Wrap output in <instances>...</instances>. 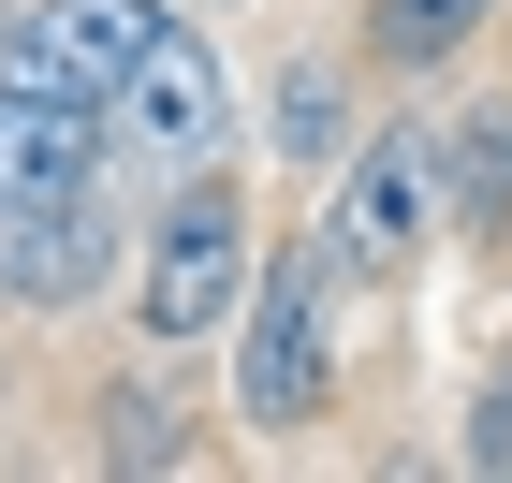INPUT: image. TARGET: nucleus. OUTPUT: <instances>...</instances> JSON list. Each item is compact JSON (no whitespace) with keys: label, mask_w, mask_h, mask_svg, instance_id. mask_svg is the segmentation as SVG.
<instances>
[{"label":"nucleus","mask_w":512,"mask_h":483,"mask_svg":"<svg viewBox=\"0 0 512 483\" xmlns=\"http://www.w3.org/2000/svg\"><path fill=\"white\" fill-rule=\"evenodd\" d=\"M337 249L293 235L249 264V308H235V425L249 440H308L322 410H337Z\"/></svg>","instance_id":"1"},{"label":"nucleus","mask_w":512,"mask_h":483,"mask_svg":"<svg viewBox=\"0 0 512 483\" xmlns=\"http://www.w3.org/2000/svg\"><path fill=\"white\" fill-rule=\"evenodd\" d=\"M249 264H264V235H249V191L220 176V161H191V176L161 191V220L132 235V322H147L161 352H191V337H235Z\"/></svg>","instance_id":"2"},{"label":"nucleus","mask_w":512,"mask_h":483,"mask_svg":"<svg viewBox=\"0 0 512 483\" xmlns=\"http://www.w3.org/2000/svg\"><path fill=\"white\" fill-rule=\"evenodd\" d=\"M425 220H454V205H439V132L381 118L366 147H337V176H322V249H337V279H395V264L425 249Z\"/></svg>","instance_id":"3"},{"label":"nucleus","mask_w":512,"mask_h":483,"mask_svg":"<svg viewBox=\"0 0 512 483\" xmlns=\"http://www.w3.org/2000/svg\"><path fill=\"white\" fill-rule=\"evenodd\" d=\"M103 132H118V161L132 176H191V161H220L235 147V74L205 59V30L176 15V30L132 59L118 88H103Z\"/></svg>","instance_id":"4"},{"label":"nucleus","mask_w":512,"mask_h":483,"mask_svg":"<svg viewBox=\"0 0 512 483\" xmlns=\"http://www.w3.org/2000/svg\"><path fill=\"white\" fill-rule=\"evenodd\" d=\"M118 176V132H103V103L59 74H30V59H0V220H44V205H74Z\"/></svg>","instance_id":"5"},{"label":"nucleus","mask_w":512,"mask_h":483,"mask_svg":"<svg viewBox=\"0 0 512 483\" xmlns=\"http://www.w3.org/2000/svg\"><path fill=\"white\" fill-rule=\"evenodd\" d=\"M176 15H191V0H30L0 59H30V74H59V88H88V103H103V88H118L132 59L176 30Z\"/></svg>","instance_id":"6"},{"label":"nucleus","mask_w":512,"mask_h":483,"mask_svg":"<svg viewBox=\"0 0 512 483\" xmlns=\"http://www.w3.org/2000/svg\"><path fill=\"white\" fill-rule=\"evenodd\" d=\"M118 279V191H74L44 220H0V308H88Z\"/></svg>","instance_id":"7"},{"label":"nucleus","mask_w":512,"mask_h":483,"mask_svg":"<svg viewBox=\"0 0 512 483\" xmlns=\"http://www.w3.org/2000/svg\"><path fill=\"white\" fill-rule=\"evenodd\" d=\"M439 205H454L469 235H512V103H498V118H469L454 147H439Z\"/></svg>","instance_id":"8"},{"label":"nucleus","mask_w":512,"mask_h":483,"mask_svg":"<svg viewBox=\"0 0 512 483\" xmlns=\"http://www.w3.org/2000/svg\"><path fill=\"white\" fill-rule=\"evenodd\" d=\"M483 15H498V0H366V44H381L395 74H425V59L483 44Z\"/></svg>","instance_id":"9"},{"label":"nucleus","mask_w":512,"mask_h":483,"mask_svg":"<svg viewBox=\"0 0 512 483\" xmlns=\"http://www.w3.org/2000/svg\"><path fill=\"white\" fill-rule=\"evenodd\" d=\"M278 147H337V59H293L278 74Z\"/></svg>","instance_id":"10"},{"label":"nucleus","mask_w":512,"mask_h":483,"mask_svg":"<svg viewBox=\"0 0 512 483\" xmlns=\"http://www.w3.org/2000/svg\"><path fill=\"white\" fill-rule=\"evenodd\" d=\"M454 454L512 483V352H498V366H483V381H469V440H454Z\"/></svg>","instance_id":"11"},{"label":"nucleus","mask_w":512,"mask_h":483,"mask_svg":"<svg viewBox=\"0 0 512 483\" xmlns=\"http://www.w3.org/2000/svg\"><path fill=\"white\" fill-rule=\"evenodd\" d=\"M161 425H176V410H161V396H103V454H118V469H132V454H147V469H161V454H176V440H161Z\"/></svg>","instance_id":"12"},{"label":"nucleus","mask_w":512,"mask_h":483,"mask_svg":"<svg viewBox=\"0 0 512 483\" xmlns=\"http://www.w3.org/2000/svg\"><path fill=\"white\" fill-rule=\"evenodd\" d=\"M191 15H220V0H191Z\"/></svg>","instance_id":"13"}]
</instances>
